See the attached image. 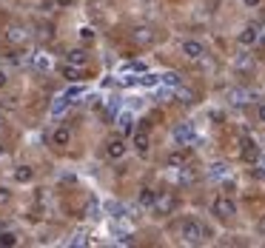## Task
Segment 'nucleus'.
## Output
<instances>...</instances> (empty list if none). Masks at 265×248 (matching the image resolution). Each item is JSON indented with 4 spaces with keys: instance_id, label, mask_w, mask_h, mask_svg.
<instances>
[{
    "instance_id": "nucleus-1",
    "label": "nucleus",
    "mask_w": 265,
    "mask_h": 248,
    "mask_svg": "<svg viewBox=\"0 0 265 248\" xmlns=\"http://www.w3.org/2000/svg\"><path fill=\"white\" fill-rule=\"evenodd\" d=\"M180 237H183V243H188V246H200V243L208 240V228L203 226L200 220L188 217V220H183V226H180Z\"/></svg>"
},
{
    "instance_id": "nucleus-2",
    "label": "nucleus",
    "mask_w": 265,
    "mask_h": 248,
    "mask_svg": "<svg viewBox=\"0 0 265 248\" xmlns=\"http://www.w3.org/2000/svg\"><path fill=\"white\" fill-rule=\"evenodd\" d=\"M174 143H177V146H200L203 137L194 131L191 123H180L177 128H174Z\"/></svg>"
},
{
    "instance_id": "nucleus-3",
    "label": "nucleus",
    "mask_w": 265,
    "mask_h": 248,
    "mask_svg": "<svg viewBox=\"0 0 265 248\" xmlns=\"http://www.w3.org/2000/svg\"><path fill=\"white\" fill-rule=\"evenodd\" d=\"M211 214H217L219 220H231V217L237 214V203L231 200L228 194H219V197H214V203H211Z\"/></svg>"
},
{
    "instance_id": "nucleus-4",
    "label": "nucleus",
    "mask_w": 265,
    "mask_h": 248,
    "mask_svg": "<svg viewBox=\"0 0 265 248\" xmlns=\"http://www.w3.org/2000/svg\"><path fill=\"white\" fill-rule=\"evenodd\" d=\"M134 148H137L140 157H149L151 151V137H149V120H143L137 131H134Z\"/></svg>"
},
{
    "instance_id": "nucleus-5",
    "label": "nucleus",
    "mask_w": 265,
    "mask_h": 248,
    "mask_svg": "<svg viewBox=\"0 0 265 248\" xmlns=\"http://www.w3.org/2000/svg\"><path fill=\"white\" fill-rule=\"evenodd\" d=\"M174 205H177L174 194H171V191H160V194H157V203H154V208H151V211L162 217V214H171Z\"/></svg>"
},
{
    "instance_id": "nucleus-6",
    "label": "nucleus",
    "mask_w": 265,
    "mask_h": 248,
    "mask_svg": "<svg viewBox=\"0 0 265 248\" xmlns=\"http://www.w3.org/2000/svg\"><path fill=\"white\" fill-rule=\"evenodd\" d=\"M6 40H9L12 46H23V43H29V29L14 23V26H9V29H6Z\"/></svg>"
},
{
    "instance_id": "nucleus-7",
    "label": "nucleus",
    "mask_w": 265,
    "mask_h": 248,
    "mask_svg": "<svg viewBox=\"0 0 265 248\" xmlns=\"http://www.w3.org/2000/svg\"><path fill=\"white\" fill-rule=\"evenodd\" d=\"M183 55L188 57V60H203L206 57V46L200 43V40H183Z\"/></svg>"
},
{
    "instance_id": "nucleus-8",
    "label": "nucleus",
    "mask_w": 265,
    "mask_h": 248,
    "mask_svg": "<svg viewBox=\"0 0 265 248\" xmlns=\"http://www.w3.org/2000/svg\"><path fill=\"white\" fill-rule=\"evenodd\" d=\"M228 177H231V166H228V163L217 160V163H211V166H208V180H219V183H225Z\"/></svg>"
},
{
    "instance_id": "nucleus-9",
    "label": "nucleus",
    "mask_w": 265,
    "mask_h": 248,
    "mask_svg": "<svg viewBox=\"0 0 265 248\" xmlns=\"http://www.w3.org/2000/svg\"><path fill=\"white\" fill-rule=\"evenodd\" d=\"M49 140H52V146L66 148V146L71 143V128H69V125H57V128L49 134Z\"/></svg>"
},
{
    "instance_id": "nucleus-10",
    "label": "nucleus",
    "mask_w": 265,
    "mask_h": 248,
    "mask_svg": "<svg viewBox=\"0 0 265 248\" xmlns=\"http://www.w3.org/2000/svg\"><path fill=\"white\" fill-rule=\"evenodd\" d=\"M131 40L137 46H151L154 43V29H151V26H137L134 34H131Z\"/></svg>"
},
{
    "instance_id": "nucleus-11",
    "label": "nucleus",
    "mask_w": 265,
    "mask_h": 248,
    "mask_svg": "<svg viewBox=\"0 0 265 248\" xmlns=\"http://www.w3.org/2000/svg\"><path fill=\"white\" fill-rule=\"evenodd\" d=\"M117 131H120V134H134V114L131 112L117 114Z\"/></svg>"
},
{
    "instance_id": "nucleus-12",
    "label": "nucleus",
    "mask_w": 265,
    "mask_h": 248,
    "mask_svg": "<svg viewBox=\"0 0 265 248\" xmlns=\"http://www.w3.org/2000/svg\"><path fill=\"white\" fill-rule=\"evenodd\" d=\"M242 160H245V163H257V160H260V148H257V143H254L251 137H245V140H242Z\"/></svg>"
},
{
    "instance_id": "nucleus-13",
    "label": "nucleus",
    "mask_w": 265,
    "mask_h": 248,
    "mask_svg": "<svg viewBox=\"0 0 265 248\" xmlns=\"http://www.w3.org/2000/svg\"><path fill=\"white\" fill-rule=\"evenodd\" d=\"M237 40H240V46H245V49H248V46H257V40H260V29H257V26H245Z\"/></svg>"
},
{
    "instance_id": "nucleus-14",
    "label": "nucleus",
    "mask_w": 265,
    "mask_h": 248,
    "mask_svg": "<svg viewBox=\"0 0 265 248\" xmlns=\"http://www.w3.org/2000/svg\"><path fill=\"white\" fill-rule=\"evenodd\" d=\"M66 63H69V66L86 68V63H89V55H86V49H71V52H66Z\"/></svg>"
},
{
    "instance_id": "nucleus-15",
    "label": "nucleus",
    "mask_w": 265,
    "mask_h": 248,
    "mask_svg": "<svg viewBox=\"0 0 265 248\" xmlns=\"http://www.w3.org/2000/svg\"><path fill=\"white\" fill-rule=\"evenodd\" d=\"M154 203H157V191L143 188V191H140V200H137V211H149V208H154Z\"/></svg>"
},
{
    "instance_id": "nucleus-16",
    "label": "nucleus",
    "mask_w": 265,
    "mask_h": 248,
    "mask_svg": "<svg viewBox=\"0 0 265 248\" xmlns=\"http://www.w3.org/2000/svg\"><path fill=\"white\" fill-rule=\"evenodd\" d=\"M106 154H108L111 160H120L123 154H126V143H123L120 137H114V140H108V143H106Z\"/></svg>"
},
{
    "instance_id": "nucleus-17",
    "label": "nucleus",
    "mask_w": 265,
    "mask_h": 248,
    "mask_svg": "<svg viewBox=\"0 0 265 248\" xmlns=\"http://www.w3.org/2000/svg\"><path fill=\"white\" fill-rule=\"evenodd\" d=\"M228 100L234 103V106H242V103H248V100H260V97H257V94H251V91L231 89V91H228Z\"/></svg>"
},
{
    "instance_id": "nucleus-18",
    "label": "nucleus",
    "mask_w": 265,
    "mask_h": 248,
    "mask_svg": "<svg viewBox=\"0 0 265 248\" xmlns=\"http://www.w3.org/2000/svg\"><path fill=\"white\" fill-rule=\"evenodd\" d=\"M71 97L69 94H66V91H63V94H57V97H54V103H52V114H54V117H60V114L66 112V106H71Z\"/></svg>"
},
{
    "instance_id": "nucleus-19",
    "label": "nucleus",
    "mask_w": 265,
    "mask_h": 248,
    "mask_svg": "<svg viewBox=\"0 0 265 248\" xmlns=\"http://www.w3.org/2000/svg\"><path fill=\"white\" fill-rule=\"evenodd\" d=\"M32 63H35L37 71H49V68H52V57H49L46 52H37V55H32Z\"/></svg>"
},
{
    "instance_id": "nucleus-20",
    "label": "nucleus",
    "mask_w": 265,
    "mask_h": 248,
    "mask_svg": "<svg viewBox=\"0 0 265 248\" xmlns=\"http://www.w3.org/2000/svg\"><path fill=\"white\" fill-rule=\"evenodd\" d=\"M14 180L17 183H32L35 180V169H32V166H17V169H14Z\"/></svg>"
},
{
    "instance_id": "nucleus-21",
    "label": "nucleus",
    "mask_w": 265,
    "mask_h": 248,
    "mask_svg": "<svg viewBox=\"0 0 265 248\" xmlns=\"http://www.w3.org/2000/svg\"><path fill=\"white\" fill-rule=\"evenodd\" d=\"M106 211L114 217V220H123V217H128V208H126L123 203H117V200H114V203H108V205H106Z\"/></svg>"
},
{
    "instance_id": "nucleus-22",
    "label": "nucleus",
    "mask_w": 265,
    "mask_h": 248,
    "mask_svg": "<svg viewBox=\"0 0 265 248\" xmlns=\"http://www.w3.org/2000/svg\"><path fill=\"white\" fill-rule=\"evenodd\" d=\"M140 86H146V89H157V86H160V74L143 71V74H140Z\"/></svg>"
},
{
    "instance_id": "nucleus-23",
    "label": "nucleus",
    "mask_w": 265,
    "mask_h": 248,
    "mask_svg": "<svg viewBox=\"0 0 265 248\" xmlns=\"http://www.w3.org/2000/svg\"><path fill=\"white\" fill-rule=\"evenodd\" d=\"M160 86L177 89V86H180V74H177V71H165V74H160Z\"/></svg>"
},
{
    "instance_id": "nucleus-24",
    "label": "nucleus",
    "mask_w": 265,
    "mask_h": 248,
    "mask_svg": "<svg viewBox=\"0 0 265 248\" xmlns=\"http://www.w3.org/2000/svg\"><path fill=\"white\" fill-rule=\"evenodd\" d=\"M63 74H66V80H83V77H86V68H80V66H69V63H66Z\"/></svg>"
},
{
    "instance_id": "nucleus-25",
    "label": "nucleus",
    "mask_w": 265,
    "mask_h": 248,
    "mask_svg": "<svg viewBox=\"0 0 265 248\" xmlns=\"http://www.w3.org/2000/svg\"><path fill=\"white\" fill-rule=\"evenodd\" d=\"M183 163H185V151H174V154L165 157V166H168V169H177V166H183Z\"/></svg>"
},
{
    "instance_id": "nucleus-26",
    "label": "nucleus",
    "mask_w": 265,
    "mask_h": 248,
    "mask_svg": "<svg viewBox=\"0 0 265 248\" xmlns=\"http://www.w3.org/2000/svg\"><path fill=\"white\" fill-rule=\"evenodd\" d=\"M0 246H3V248H14V246H17V237H14L12 231H0Z\"/></svg>"
},
{
    "instance_id": "nucleus-27",
    "label": "nucleus",
    "mask_w": 265,
    "mask_h": 248,
    "mask_svg": "<svg viewBox=\"0 0 265 248\" xmlns=\"http://www.w3.org/2000/svg\"><path fill=\"white\" fill-rule=\"evenodd\" d=\"M177 97H180V103H194V91L191 89H183V86H177Z\"/></svg>"
},
{
    "instance_id": "nucleus-28",
    "label": "nucleus",
    "mask_w": 265,
    "mask_h": 248,
    "mask_svg": "<svg viewBox=\"0 0 265 248\" xmlns=\"http://www.w3.org/2000/svg\"><path fill=\"white\" fill-rule=\"evenodd\" d=\"M123 71H140V74H143V71H146V63H143V60H131V63L123 66Z\"/></svg>"
},
{
    "instance_id": "nucleus-29",
    "label": "nucleus",
    "mask_w": 265,
    "mask_h": 248,
    "mask_svg": "<svg viewBox=\"0 0 265 248\" xmlns=\"http://www.w3.org/2000/svg\"><path fill=\"white\" fill-rule=\"evenodd\" d=\"M114 114H120V100H108L106 103V117H114Z\"/></svg>"
},
{
    "instance_id": "nucleus-30",
    "label": "nucleus",
    "mask_w": 265,
    "mask_h": 248,
    "mask_svg": "<svg viewBox=\"0 0 265 248\" xmlns=\"http://www.w3.org/2000/svg\"><path fill=\"white\" fill-rule=\"evenodd\" d=\"M69 246H89V240H86V231H77V234H71Z\"/></svg>"
},
{
    "instance_id": "nucleus-31",
    "label": "nucleus",
    "mask_w": 265,
    "mask_h": 248,
    "mask_svg": "<svg viewBox=\"0 0 265 248\" xmlns=\"http://www.w3.org/2000/svg\"><path fill=\"white\" fill-rule=\"evenodd\" d=\"M86 217H92V220H97V217H100V203H97V200H92V203H89Z\"/></svg>"
},
{
    "instance_id": "nucleus-32",
    "label": "nucleus",
    "mask_w": 265,
    "mask_h": 248,
    "mask_svg": "<svg viewBox=\"0 0 265 248\" xmlns=\"http://www.w3.org/2000/svg\"><path fill=\"white\" fill-rule=\"evenodd\" d=\"M66 94H69L71 100H77V97H83V94H86V89H83V86H69V89H66Z\"/></svg>"
},
{
    "instance_id": "nucleus-33",
    "label": "nucleus",
    "mask_w": 265,
    "mask_h": 248,
    "mask_svg": "<svg viewBox=\"0 0 265 248\" xmlns=\"http://www.w3.org/2000/svg\"><path fill=\"white\" fill-rule=\"evenodd\" d=\"M80 40H86V43L94 40V29H92V26H83V29H80Z\"/></svg>"
},
{
    "instance_id": "nucleus-34",
    "label": "nucleus",
    "mask_w": 265,
    "mask_h": 248,
    "mask_svg": "<svg viewBox=\"0 0 265 248\" xmlns=\"http://www.w3.org/2000/svg\"><path fill=\"white\" fill-rule=\"evenodd\" d=\"M237 66H240V68H248V66H254L251 55H240V60H237Z\"/></svg>"
},
{
    "instance_id": "nucleus-35",
    "label": "nucleus",
    "mask_w": 265,
    "mask_h": 248,
    "mask_svg": "<svg viewBox=\"0 0 265 248\" xmlns=\"http://www.w3.org/2000/svg\"><path fill=\"white\" fill-rule=\"evenodd\" d=\"M86 106H92V109H100V94H89V97H86Z\"/></svg>"
},
{
    "instance_id": "nucleus-36",
    "label": "nucleus",
    "mask_w": 265,
    "mask_h": 248,
    "mask_svg": "<svg viewBox=\"0 0 265 248\" xmlns=\"http://www.w3.org/2000/svg\"><path fill=\"white\" fill-rule=\"evenodd\" d=\"M257 120H260V123H265V103H260V106H257Z\"/></svg>"
},
{
    "instance_id": "nucleus-37",
    "label": "nucleus",
    "mask_w": 265,
    "mask_h": 248,
    "mask_svg": "<svg viewBox=\"0 0 265 248\" xmlns=\"http://www.w3.org/2000/svg\"><path fill=\"white\" fill-rule=\"evenodd\" d=\"M180 180H183V183H191V180H194V171H191V169L183 171V174H180Z\"/></svg>"
},
{
    "instance_id": "nucleus-38",
    "label": "nucleus",
    "mask_w": 265,
    "mask_h": 248,
    "mask_svg": "<svg viewBox=\"0 0 265 248\" xmlns=\"http://www.w3.org/2000/svg\"><path fill=\"white\" fill-rule=\"evenodd\" d=\"M242 3H245L248 9H260V6H263V0H242Z\"/></svg>"
},
{
    "instance_id": "nucleus-39",
    "label": "nucleus",
    "mask_w": 265,
    "mask_h": 248,
    "mask_svg": "<svg viewBox=\"0 0 265 248\" xmlns=\"http://www.w3.org/2000/svg\"><path fill=\"white\" fill-rule=\"evenodd\" d=\"M6 200H9V191H6V188H0V203H6Z\"/></svg>"
},
{
    "instance_id": "nucleus-40",
    "label": "nucleus",
    "mask_w": 265,
    "mask_h": 248,
    "mask_svg": "<svg viewBox=\"0 0 265 248\" xmlns=\"http://www.w3.org/2000/svg\"><path fill=\"white\" fill-rule=\"evenodd\" d=\"M6 80H9V77H6V71H3V68H0V89H3V86H6Z\"/></svg>"
},
{
    "instance_id": "nucleus-41",
    "label": "nucleus",
    "mask_w": 265,
    "mask_h": 248,
    "mask_svg": "<svg viewBox=\"0 0 265 248\" xmlns=\"http://www.w3.org/2000/svg\"><path fill=\"white\" fill-rule=\"evenodd\" d=\"M3 154H6V151H3V146H0V160H3Z\"/></svg>"
},
{
    "instance_id": "nucleus-42",
    "label": "nucleus",
    "mask_w": 265,
    "mask_h": 248,
    "mask_svg": "<svg viewBox=\"0 0 265 248\" xmlns=\"http://www.w3.org/2000/svg\"><path fill=\"white\" fill-rule=\"evenodd\" d=\"M0 128H3V117H0Z\"/></svg>"
}]
</instances>
